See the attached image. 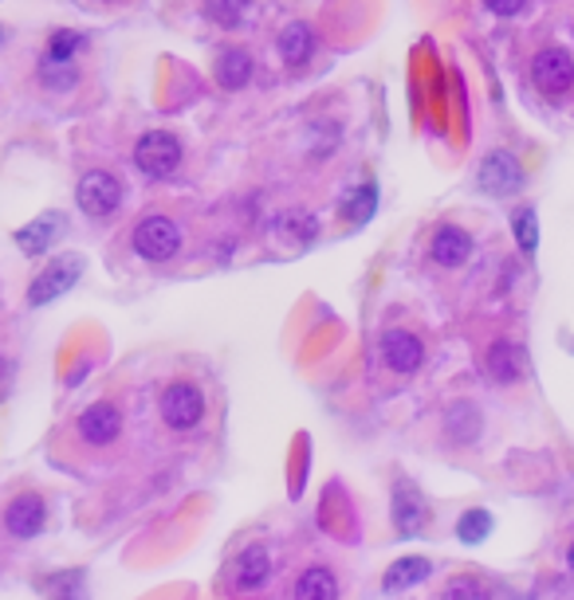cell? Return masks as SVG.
<instances>
[{
  "instance_id": "obj_4",
  "label": "cell",
  "mask_w": 574,
  "mask_h": 600,
  "mask_svg": "<svg viewBox=\"0 0 574 600\" xmlns=\"http://www.w3.org/2000/svg\"><path fill=\"white\" fill-rule=\"evenodd\" d=\"M157 408H162V421L174 432H189L197 428L201 416H205V396H201V389L189 385V381H174V385L162 393Z\"/></svg>"
},
{
  "instance_id": "obj_15",
  "label": "cell",
  "mask_w": 574,
  "mask_h": 600,
  "mask_svg": "<svg viewBox=\"0 0 574 600\" xmlns=\"http://www.w3.org/2000/svg\"><path fill=\"white\" fill-rule=\"evenodd\" d=\"M63 236V216L60 213H44V216H35L32 224H24L17 232V244L24 256H44L48 248H52L55 240Z\"/></svg>"
},
{
  "instance_id": "obj_20",
  "label": "cell",
  "mask_w": 574,
  "mask_h": 600,
  "mask_svg": "<svg viewBox=\"0 0 574 600\" xmlns=\"http://www.w3.org/2000/svg\"><path fill=\"white\" fill-rule=\"evenodd\" d=\"M296 600H339V581L327 566H307L296 581Z\"/></svg>"
},
{
  "instance_id": "obj_27",
  "label": "cell",
  "mask_w": 574,
  "mask_h": 600,
  "mask_svg": "<svg viewBox=\"0 0 574 600\" xmlns=\"http://www.w3.org/2000/svg\"><path fill=\"white\" fill-rule=\"evenodd\" d=\"M441 600H492V597H488V589L476 577H457V581H449Z\"/></svg>"
},
{
  "instance_id": "obj_12",
  "label": "cell",
  "mask_w": 574,
  "mask_h": 600,
  "mask_svg": "<svg viewBox=\"0 0 574 600\" xmlns=\"http://www.w3.org/2000/svg\"><path fill=\"white\" fill-rule=\"evenodd\" d=\"M429 251H433V259H437L441 267L457 271V267L469 263V256H472V236L464 232V228H457V224H444V228H437V232H433V244H429Z\"/></svg>"
},
{
  "instance_id": "obj_8",
  "label": "cell",
  "mask_w": 574,
  "mask_h": 600,
  "mask_svg": "<svg viewBox=\"0 0 574 600\" xmlns=\"http://www.w3.org/2000/svg\"><path fill=\"white\" fill-rule=\"evenodd\" d=\"M480 189L492 193V197H508V193H520L523 189V169L508 149H492V154L480 162Z\"/></svg>"
},
{
  "instance_id": "obj_21",
  "label": "cell",
  "mask_w": 574,
  "mask_h": 600,
  "mask_svg": "<svg viewBox=\"0 0 574 600\" xmlns=\"http://www.w3.org/2000/svg\"><path fill=\"white\" fill-rule=\"evenodd\" d=\"M88 48L83 32H71V28H60V32L48 35V48H44V60L40 63H55V68H75V55Z\"/></svg>"
},
{
  "instance_id": "obj_29",
  "label": "cell",
  "mask_w": 574,
  "mask_h": 600,
  "mask_svg": "<svg viewBox=\"0 0 574 600\" xmlns=\"http://www.w3.org/2000/svg\"><path fill=\"white\" fill-rule=\"evenodd\" d=\"M566 566H571V573H574V541H571V549H566Z\"/></svg>"
},
{
  "instance_id": "obj_6",
  "label": "cell",
  "mask_w": 574,
  "mask_h": 600,
  "mask_svg": "<svg viewBox=\"0 0 574 600\" xmlns=\"http://www.w3.org/2000/svg\"><path fill=\"white\" fill-rule=\"evenodd\" d=\"M531 79H535V86H540L543 95L551 99L566 95L574 86V55L566 48H543L535 55V63H531Z\"/></svg>"
},
{
  "instance_id": "obj_19",
  "label": "cell",
  "mask_w": 574,
  "mask_h": 600,
  "mask_svg": "<svg viewBox=\"0 0 574 600\" xmlns=\"http://www.w3.org/2000/svg\"><path fill=\"white\" fill-rule=\"evenodd\" d=\"M248 79H253V55L244 48H225L217 60V83L225 91H240V86H248Z\"/></svg>"
},
{
  "instance_id": "obj_18",
  "label": "cell",
  "mask_w": 574,
  "mask_h": 600,
  "mask_svg": "<svg viewBox=\"0 0 574 600\" xmlns=\"http://www.w3.org/2000/svg\"><path fill=\"white\" fill-rule=\"evenodd\" d=\"M429 573H433V561L429 558H398L390 569H386V577H382V589L386 592H406V589H413V585H421V581H429Z\"/></svg>"
},
{
  "instance_id": "obj_1",
  "label": "cell",
  "mask_w": 574,
  "mask_h": 600,
  "mask_svg": "<svg viewBox=\"0 0 574 600\" xmlns=\"http://www.w3.org/2000/svg\"><path fill=\"white\" fill-rule=\"evenodd\" d=\"M182 228H177L170 216H146V220L134 228V251H139L146 263H170V259L182 251Z\"/></svg>"
},
{
  "instance_id": "obj_30",
  "label": "cell",
  "mask_w": 574,
  "mask_h": 600,
  "mask_svg": "<svg viewBox=\"0 0 574 600\" xmlns=\"http://www.w3.org/2000/svg\"><path fill=\"white\" fill-rule=\"evenodd\" d=\"M0 377H4V358H0Z\"/></svg>"
},
{
  "instance_id": "obj_16",
  "label": "cell",
  "mask_w": 574,
  "mask_h": 600,
  "mask_svg": "<svg viewBox=\"0 0 574 600\" xmlns=\"http://www.w3.org/2000/svg\"><path fill=\"white\" fill-rule=\"evenodd\" d=\"M271 236L279 244H311L319 236V220L307 208H287L271 220Z\"/></svg>"
},
{
  "instance_id": "obj_26",
  "label": "cell",
  "mask_w": 574,
  "mask_h": 600,
  "mask_svg": "<svg viewBox=\"0 0 574 600\" xmlns=\"http://www.w3.org/2000/svg\"><path fill=\"white\" fill-rule=\"evenodd\" d=\"M375 205H378V189L366 180L362 189L355 193V197L347 200V220H355V224H362V220H370V213H375Z\"/></svg>"
},
{
  "instance_id": "obj_13",
  "label": "cell",
  "mask_w": 574,
  "mask_h": 600,
  "mask_svg": "<svg viewBox=\"0 0 574 600\" xmlns=\"http://www.w3.org/2000/svg\"><path fill=\"white\" fill-rule=\"evenodd\" d=\"M484 365H488V377L492 381L512 385V381L523 377V369H527V353H523L515 342H508V338H500V342H492V350H488Z\"/></svg>"
},
{
  "instance_id": "obj_11",
  "label": "cell",
  "mask_w": 574,
  "mask_h": 600,
  "mask_svg": "<svg viewBox=\"0 0 574 600\" xmlns=\"http://www.w3.org/2000/svg\"><path fill=\"white\" fill-rule=\"evenodd\" d=\"M268 577H271V558H268V549L260 546L244 549L240 558L233 561V569H228V581H233L236 592H256Z\"/></svg>"
},
{
  "instance_id": "obj_24",
  "label": "cell",
  "mask_w": 574,
  "mask_h": 600,
  "mask_svg": "<svg viewBox=\"0 0 574 600\" xmlns=\"http://www.w3.org/2000/svg\"><path fill=\"white\" fill-rule=\"evenodd\" d=\"M48 597L52 600H88V589H83V573L71 569V573H52L48 577Z\"/></svg>"
},
{
  "instance_id": "obj_9",
  "label": "cell",
  "mask_w": 574,
  "mask_h": 600,
  "mask_svg": "<svg viewBox=\"0 0 574 600\" xmlns=\"http://www.w3.org/2000/svg\"><path fill=\"white\" fill-rule=\"evenodd\" d=\"M378 350H382L386 369H393V373H413L426 361V345H421L418 334H409V330H386Z\"/></svg>"
},
{
  "instance_id": "obj_22",
  "label": "cell",
  "mask_w": 574,
  "mask_h": 600,
  "mask_svg": "<svg viewBox=\"0 0 574 600\" xmlns=\"http://www.w3.org/2000/svg\"><path fill=\"white\" fill-rule=\"evenodd\" d=\"M201 12L217 28H244V20L253 17V0H205Z\"/></svg>"
},
{
  "instance_id": "obj_17",
  "label": "cell",
  "mask_w": 574,
  "mask_h": 600,
  "mask_svg": "<svg viewBox=\"0 0 574 600\" xmlns=\"http://www.w3.org/2000/svg\"><path fill=\"white\" fill-rule=\"evenodd\" d=\"M311 55H315L311 24L296 20V24H287L284 32H279V60H284V68H304Z\"/></svg>"
},
{
  "instance_id": "obj_7",
  "label": "cell",
  "mask_w": 574,
  "mask_h": 600,
  "mask_svg": "<svg viewBox=\"0 0 574 600\" xmlns=\"http://www.w3.org/2000/svg\"><path fill=\"white\" fill-rule=\"evenodd\" d=\"M75 432H79V439H83V444H91V447H111L114 439H119V432H122V412H119V404L95 401L91 408H83V412H79V421H75Z\"/></svg>"
},
{
  "instance_id": "obj_14",
  "label": "cell",
  "mask_w": 574,
  "mask_h": 600,
  "mask_svg": "<svg viewBox=\"0 0 574 600\" xmlns=\"http://www.w3.org/2000/svg\"><path fill=\"white\" fill-rule=\"evenodd\" d=\"M429 518V506H426V495L418 487H409V483H398L393 487V526L401 534H418Z\"/></svg>"
},
{
  "instance_id": "obj_10",
  "label": "cell",
  "mask_w": 574,
  "mask_h": 600,
  "mask_svg": "<svg viewBox=\"0 0 574 600\" xmlns=\"http://www.w3.org/2000/svg\"><path fill=\"white\" fill-rule=\"evenodd\" d=\"M44 518H48V506L40 495H17L4 510V526H9L12 538H35V534L44 530Z\"/></svg>"
},
{
  "instance_id": "obj_25",
  "label": "cell",
  "mask_w": 574,
  "mask_h": 600,
  "mask_svg": "<svg viewBox=\"0 0 574 600\" xmlns=\"http://www.w3.org/2000/svg\"><path fill=\"white\" fill-rule=\"evenodd\" d=\"M461 541L464 546H476V541H484L488 534H492V515L488 510H469V515L461 518Z\"/></svg>"
},
{
  "instance_id": "obj_23",
  "label": "cell",
  "mask_w": 574,
  "mask_h": 600,
  "mask_svg": "<svg viewBox=\"0 0 574 600\" xmlns=\"http://www.w3.org/2000/svg\"><path fill=\"white\" fill-rule=\"evenodd\" d=\"M512 232H515V244H520L523 256H531V251L540 248V216H535V208H515Z\"/></svg>"
},
{
  "instance_id": "obj_2",
  "label": "cell",
  "mask_w": 574,
  "mask_h": 600,
  "mask_svg": "<svg viewBox=\"0 0 574 600\" xmlns=\"http://www.w3.org/2000/svg\"><path fill=\"white\" fill-rule=\"evenodd\" d=\"M134 165L154 180L170 177L182 165V142L170 130H150V134L139 137V146H134Z\"/></svg>"
},
{
  "instance_id": "obj_28",
  "label": "cell",
  "mask_w": 574,
  "mask_h": 600,
  "mask_svg": "<svg viewBox=\"0 0 574 600\" xmlns=\"http://www.w3.org/2000/svg\"><path fill=\"white\" fill-rule=\"evenodd\" d=\"M488 12H496V17H515V12H523V4L527 0H484Z\"/></svg>"
},
{
  "instance_id": "obj_5",
  "label": "cell",
  "mask_w": 574,
  "mask_h": 600,
  "mask_svg": "<svg viewBox=\"0 0 574 600\" xmlns=\"http://www.w3.org/2000/svg\"><path fill=\"white\" fill-rule=\"evenodd\" d=\"M75 200H79V208H83L88 216L103 220V216H111L114 208L122 205L119 177H114V173H106V169L83 173V180H79V189H75Z\"/></svg>"
},
{
  "instance_id": "obj_3",
  "label": "cell",
  "mask_w": 574,
  "mask_h": 600,
  "mask_svg": "<svg viewBox=\"0 0 574 600\" xmlns=\"http://www.w3.org/2000/svg\"><path fill=\"white\" fill-rule=\"evenodd\" d=\"M83 256H60L52 259V263L44 267V275H35V283L28 287V302L32 307H48V302H55L60 294H68L71 287L79 283V275H83Z\"/></svg>"
}]
</instances>
